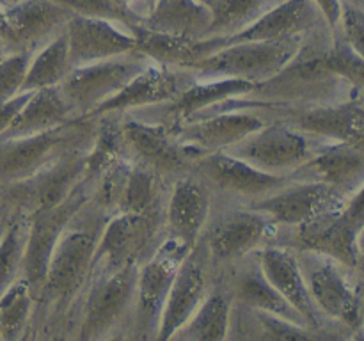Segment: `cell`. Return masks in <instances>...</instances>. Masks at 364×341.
Segmentation results:
<instances>
[{
  "label": "cell",
  "instance_id": "6da1fadb",
  "mask_svg": "<svg viewBox=\"0 0 364 341\" xmlns=\"http://www.w3.org/2000/svg\"><path fill=\"white\" fill-rule=\"evenodd\" d=\"M107 219L109 217L87 199L68 222L36 298L32 327L38 325L50 334L53 330H75L82 297L91 281L96 245Z\"/></svg>",
  "mask_w": 364,
  "mask_h": 341
},
{
  "label": "cell",
  "instance_id": "7a4b0ae2",
  "mask_svg": "<svg viewBox=\"0 0 364 341\" xmlns=\"http://www.w3.org/2000/svg\"><path fill=\"white\" fill-rule=\"evenodd\" d=\"M139 265L130 263L107 274H95L82 297L73 336L77 340L128 337L134 316Z\"/></svg>",
  "mask_w": 364,
  "mask_h": 341
},
{
  "label": "cell",
  "instance_id": "3957f363",
  "mask_svg": "<svg viewBox=\"0 0 364 341\" xmlns=\"http://www.w3.org/2000/svg\"><path fill=\"white\" fill-rule=\"evenodd\" d=\"M215 197V195H213ZM279 226L251 205L217 199L201 238L215 269H226L274 244Z\"/></svg>",
  "mask_w": 364,
  "mask_h": 341
},
{
  "label": "cell",
  "instance_id": "277c9868",
  "mask_svg": "<svg viewBox=\"0 0 364 341\" xmlns=\"http://www.w3.org/2000/svg\"><path fill=\"white\" fill-rule=\"evenodd\" d=\"M98 130V119H71L53 130L31 137L0 141V188L34 176L60 155L91 148Z\"/></svg>",
  "mask_w": 364,
  "mask_h": 341
},
{
  "label": "cell",
  "instance_id": "5b68a950",
  "mask_svg": "<svg viewBox=\"0 0 364 341\" xmlns=\"http://www.w3.org/2000/svg\"><path fill=\"white\" fill-rule=\"evenodd\" d=\"M364 227V183L350 194L338 212L283 229L274 244L287 245L295 251H313L336 259L348 270H358V240Z\"/></svg>",
  "mask_w": 364,
  "mask_h": 341
},
{
  "label": "cell",
  "instance_id": "8992f818",
  "mask_svg": "<svg viewBox=\"0 0 364 341\" xmlns=\"http://www.w3.org/2000/svg\"><path fill=\"white\" fill-rule=\"evenodd\" d=\"M167 237L166 208L146 213L119 212L109 217L92 258V274H107L124 265H142Z\"/></svg>",
  "mask_w": 364,
  "mask_h": 341
},
{
  "label": "cell",
  "instance_id": "52a82bcc",
  "mask_svg": "<svg viewBox=\"0 0 364 341\" xmlns=\"http://www.w3.org/2000/svg\"><path fill=\"white\" fill-rule=\"evenodd\" d=\"M304 36L270 41L228 43L213 55L187 67L196 78H238L252 84L279 73L301 48Z\"/></svg>",
  "mask_w": 364,
  "mask_h": 341
},
{
  "label": "cell",
  "instance_id": "ba28073f",
  "mask_svg": "<svg viewBox=\"0 0 364 341\" xmlns=\"http://www.w3.org/2000/svg\"><path fill=\"white\" fill-rule=\"evenodd\" d=\"M151 60L134 50L124 55L75 66L57 85L71 119H87L103 102L112 98Z\"/></svg>",
  "mask_w": 364,
  "mask_h": 341
},
{
  "label": "cell",
  "instance_id": "9c48e42d",
  "mask_svg": "<svg viewBox=\"0 0 364 341\" xmlns=\"http://www.w3.org/2000/svg\"><path fill=\"white\" fill-rule=\"evenodd\" d=\"M322 139L290 126L279 119H269L258 130L230 146L228 151L237 158L277 176H290L316 151Z\"/></svg>",
  "mask_w": 364,
  "mask_h": 341
},
{
  "label": "cell",
  "instance_id": "30bf717a",
  "mask_svg": "<svg viewBox=\"0 0 364 341\" xmlns=\"http://www.w3.org/2000/svg\"><path fill=\"white\" fill-rule=\"evenodd\" d=\"M267 121L269 119L258 110L242 105L237 96L188 117L171 130L187 151L194 158H199L206 153L224 151L237 144Z\"/></svg>",
  "mask_w": 364,
  "mask_h": 341
},
{
  "label": "cell",
  "instance_id": "8fae6325",
  "mask_svg": "<svg viewBox=\"0 0 364 341\" xmlns=\"http://www.w3.org/2000/svg\"><path fill=\"white\" fill-rule=\"evenodd\" d=\"M187 251L188 249H185L176 238L167 234L159 249L142 265H139L134 316L128 337L156 340L167 295Z\"/></svg>",
  "mask_w": 364,
  "mask_h": 341
},
{
  "label": "cell",
  "instance_id": "7c38bea8",
  "mask_svg": "<svg viewBox=\"0 0 364 341\" xmlns=\"http://www.w3.org/2000/svg\"><path fill=\"white\" fill-rule=\"evenodd\" d=\"M119 124L124 149L132 162L151 169L169 187L176 178L192 173L196 158L167 124L128 114L119 116Z\"/></svg>",
  "mask_w": 364,
  "mask_h": 341
},
{
  "label": "cell",
  "instance_id": "4fadbf2b",
  "mask_svg": "<svg viewBox=\"0 0 364 341\" xmlns=\"http://www.w3.org/2000/svg\"><path fill=\"white\" fill-rule=\"evenodd\" d=\"M87 199L89 192L80 181L70 192V195L60 202L38 208L28 213L27 244H25L21 277L31 286L34 298H38L43 283H45L50 258H52V252L59 242L60 234Z\"/></svg>",
  "mask_w": 364,
  "mask_h": 341
},
{
  "label": "cell",
  "instance_id": "5bb4252c",
  "mask_svg": "<svg viewBox=\"0 0 364 341\" xmlns=\"http://www.w3.org/2000/svg\"><path fill=\"white\" fill-rule=\"evenodd\" d=\"M295 254L318 311L326 318L358 329L363 322L361 298L343 272L347 266L313 251H295Z\"/></svg>",
  "mask_w": 364,
  "mask_h": 341
},
{
  "label": "cell",
  "instance_id": "9a60e30c",
  "mask_svg": "<svg viewBox=\"0 0 364 341\" xmlns=\"http://www.w3.org/2000/svg\"><path fill=\"white\" fill-rule=\"evenodd\" d=\"M192 173L208 183L217 199L252 205L258 199L279 190L290 181V176H277L256 169L245 160L228 151L206 153L196 158Z\"/></svg>",
  "mask_w": 364,
  "mask_h": 341
},
{
  "label": "cell",
  "instance_id": "2e32d148",
  "mask_svg": "<svg viewBox=\"0 0 364 341\" xmlns=\"http://www.w3.org/2000/svg\"><path fill=\"white\" fill-rule=\"evenodd\" d=\"M267 119H279L327 142L364 148V103L350 98L311 107H267Z\"/></svg>",
  "mask_w": 364,
  "mask_h": 341
},
{
  "label": "cell",
  "instance_id": "e0dca14e",
  "mask_svg": "<svg viewBox=\"0 0 364 341\" xmlns=\"http://www.w3.org/2000/svg\"><path fill=\"white\" fill-rule=\"evenodd\" d=\"M215 272L217 270L210 258L208 249H206L203 238H199L198 244L188 249L178 266L173 286H171L166 305H164L156 340H173L176 330L185 325V322L191 318L192 313L206 297L213 279H215Z\"/></svg>",
  "mask_w": 364,
  "mask_h": 341
},
{
  "label": "cell",
  "instance_id": "ac0fdd59",
  "mask_svg": "<svg viewBox=\"0 0 364 341\" xmlns=\"http://www.w3.org/2000/svg\"><path fill=\"white\" fill-rule=\"evenodd\" d=\"M87 151L89 148L64 153L34 176L0 188V199L13 210L25 213L57 205L82 181Z\"/></svg>",
  "mask_w": 364,
  "mask_h": 341
},
{
  "label": "cell",
  "instance_id": "d6986e66",
  "mask_svg": "<svg viewBox=\"0 0 364 341\" xmlns=\"http://www.w3.org/2000/svg\"><path fill=\"white\" fill-rule=\"evenodd\" d=\"M347 197L329 185L290 180L279 190L258 199L251 206L267 213L279 227L290 229L338 212Z\"/></svg>",
  "mask_w": 364,
  "mask_h": 341
},
{
  "label": "cell",
  "instance_id": "ffe728a7",
  "mask_svg": "<svg viewBox=\"0 0 364 341\" xmlns=\"http://www.w3.org/2000/svg\"><path fill=\"white\" fill-rule=\"evenodd\" d=\"M196 80V75L187 67L167 66L151 60L117 94L103 102L87 119H96L109 114L121 116L139 109L171 103Z\"/></svg>",
  "mask_w": 364,
  "mask_h": 341
},
{
  "label": "cell",
  "instance_id": "44dd1931",
  "mask_svg": "<svg viewBox=\"0 0 364 341\" xmlns=\"http://www.w3.org/2000/svg\"><path fill=\"white\" fill-rule=\"evenodd\" d=\"M213 201L212 188L196 173L176 178L167 192V234L176 238L185 249L194 247L208 224Z\"/></svg>",
  "mask_w": 364,
  "mask_h": 341
},
{
  "label": "cell",
  "instance_id": "7402d4cb",
  "mask_svg": "<svg viewBox=\"0 0 364 341\" xmlns=\"http://www.w3.org/2000/svg\"><path fill=\"white\" fill-rule=\"evenodd\" d=\"M71 67L112 59L135 50V38L123 23L75 13L66 25Z\"/></svg>",
  "mask_w": 364,
  "mask_h": 341
},
{
  "label": "cell",
  "instance_id": "603a6c76",
  "mask_svg": "<svg viewBox=\"0 0 364 341\" xmlns=\"http://www.w3.org/2000/svg\"><path fill=\"white\" fill-rule=\"evenodd\" d=\"M13 50L36 52L66 28L75 11L60 0H4Z\"/></svg>",
  "mask_w": 364,
  "mask_h": 341
},
{
  "label": "cell",
  "instance_id": "cb8c5ba5",
  "mask_svg": "<svg viewBox=\"0 0 364 341\" xmlns=\"http://www.w3.org/2000/svg\"><path fill=\"white\" fill-rule=\"evenodd\" d=\"M258 259L267 279L287 298L288 304L297 309L299 315L311 329L322 332L326 329L327 318L318 311L309 293L308 283L294 249L281 244H267L258 251Z\"/></svg>",
  "mask_w": 364,
  "mask_h": 341
},
{
  "label": "cell",
  "instance_id": "d4e9b609",
  "mask_svg": "<svg viewBox=\"0 0 364 341\" xmlns=\"http://www.w3.org/2000/svg\"><path fill=\"white\" fill-rule=\"evenodd\" d=\"M295 181H316L350 195L364 183V148L347 142H322L316 151L290 174Z\"/></svg>",
  "mask_w": 364,
  "mask_h": 341
},
{
  "label": "cell",
  "instance_id": "484cf974",
  "mask_svg": "<svg viewBox=\"0 0 364 341\" xmlns=\"http://www.w3.org/2000/svg\"><path fill=\"white\" fill-rule=\"evenodd\" d=\"M217 270L223 272L235 302H240V304L249 305L252 309L274 313V315H279L283 318L308 325L304 318L297 313V309L291 308L287 298L267 279L265 272L259 265L258 252H252L247 258L240 259V261L233 263L226 269Z\"/></svg>",
  "mask_w": 364,
  "mask_h": 341
},
{
  "label": "cell",
  "instance_id": "4316f807",
  "mask_svg": "<svg viewBox=\"0 0 364 341\" xmlns=\"http://www.w3.org/2000/svg\"><path fill=\"white\" fill-rule=\"evenodd\" d=\"M135 38V50L149 60L176 67H191L199 60L213 55L228 45V38H187V36L166 34V32L149 31L142 23L127 25Z\"/></svg>",
  "mask_w": 364,
  "mask_h": 341
},
{
  "label": "cell",
  "instance_id": "83f0119b",
  "mask_svg": "<svg viewBox=\"0 0 364 341\" xmlns=\"http://www.w3.org/2000/svg\"><path fill=\"white\" fill-rule=\"evenodd\" d=\"M322 23H326V18L315 0H284L267 9L255 23L228 39V43L270 41L306 36Z\"/></svg>",
  "mask_w": 364,
  "mask_h": 341
},
{
  "label": "cell",
  "instance_id": "f1b7e54d",
  "mask_svg": "<svg viewBox=\"0 0 364 341\" xmlns=\"http://www.w3.org/2000/svg\"><path fill=\"white\" fill-rule=\"evenodd\" d=\"M217 270V269H215ZM231 305L233 295L224 279L223 272L217 270L212 288L198 305L191 318L181 329L176 330L173 340L183 341H220L228 340L230 330Z\"/></svg>",
  "mask_w": 364,
  "mask_h": 341
},
{
  "label": "cell",
  "instance_id": "f546056e",
  "mask_svg": "<svg viewBox=\"0 0 364 341\" xmlns=\"http://www.w3.org/2000/svg\"><path fill=\"white\" fill-rule=\"evenodd\" d=\"M71 121L70 109L57 87H45L32 91L27 102L16 114L9 126L0 135L2 139L31 137L43 134Z\"/></svg>",
  "mask_w": 364,
  "mask_h": 341
},
{
  "label": "cell",
  "instance_id": "4dcf8cb0",
  "mask_svg": "<svg viewBox=\"0 0 364 341\" xmlns=\"http://www.w3.org/2000/svg\"><path fill=\"white\" fill-rule=\"evenodd\" d=\"M212 23V9L199 0H156L142 25L166 34L205 38Z\"/></svg>",
  "mask_w": 364,
  "mask_h": 341
},
{
  "label": "cell",
  "instance_id": "1f68e13d",
  "mask_svg": "<svg viewBox=\"0 0 364 341\" xmlns=\"http://www.w3.org/2000/svg\"><path fill=\"white\" fill-rule=\"evenodd\" d=\"M71 70L66 28L36 50L28 63L21 92H32L45 87H57Z\"/></svg>",
  "mask_w": 364,
  "mask_h": 341
},
{
  "label": "cell",
  "instance_id": "d6a6232c",
  "mask_svg": "<svg viewBox=\"0 0 364 341\" xmlns=\"http://www.w3.org/2000/svg\"><path fill=\"white\" fill-rule=\"evenodd\" d=\"M167 192H169V185L159 174L141 163L132 162V170L119 212L146 213L166 208Z\"/></svg>",
  "mask_w": 364,
  "mask_h": 341
},
{
  "label": "cell",
  "instance_id": "836d02e7",
  "mask_svg": "<svg viewBox=\"0 0 364 341\" xmlns=\"http://www.w3.org/2000/svg\"><path fill=\"white\" fill-rule=\"evenodd\" d=\"M36 298L23 277L0 297V340L14 341L27 336L32 327Z\"/></svg>",
  "mask_w": 364,
  "mask_h": 341
},
{
  "label": "cell",
  "instance_id": "e575fe53",
  "mask_svg": "<svg viewBox=\"0 0 364 341\" xmlns=\"http://www.w3.org/2000/svg\"><path fill=\"white\" fill-rule=\"evenodd\" d=\"M270 7V0H217L212 7V23L205 38H233L235 34L255 23Z\"/></svg>",
  "mask_w": 364,
  "mask_h": 341
},
{
  "label": "cell",
  "instance_id": "d590c367",
  "mask_svg": "<svg viewBox=\"0 0 364 341\" xmlns=\"http://www.w3.org/2000/svg\"><path fill=\"white\" fill-rule=\"evenodd\" d=\"M27 229L28 213L14 210L13 219L0 238V297L21 277Z\"/></svg>",
  "mask_w": 364,
  "mask_h": 341
},
{
  "label": "cell",
  "instance_id": "8d00e7d4",
  "mask_svg": "<svg viewBox=\"0 0 364 341\" xmlns=\"http://www.w3.org/2000/svg\"><path fill=\"white\" fill-rule=\"evenodd\" d=\"M130 170L132 160L121 158L107 167L103 173H100L87 187L89 201L107 217H112L119 212Z\"/></svg>",
  "mask_w": 364,
  "mask_h": 341
},
{
  "label": "cell",
  "instance_id": "74e56055",
  "mask_svg": "<svg viewBox=\"0 0 364 341\" xmlns=\"http://www.w3.org/2000/svg\"><path fill=\"white\" fill-rule=\"evenodd\" d=\"M329 67L354 91H364V59L352 50L341 32L333 28V43L327 53Z\"/></svg>",
  "mask_w": 364,
  "mask_h": 341
},
{
  "label": "cell",
  "instance_id": "f35d334b",
  "mask_svg": "<svg viewBox=\"0 0 364 341\" xmlns=\"http://www.w3.org/2000/svg\"><path fill=\"white\" fill-rule=\"evenodd\" d=\"M32 53L28 50H11L0 59V105L21 92Z\"/></svg>",
  "mask_w": 364,
  "mask_h": 341
},
{
  "label": "cell",
  "instance_id": "ab89813d",
  "mask_svg": "<svg viewBox=\"0 0 364 341\" xmlns=\"http://www.w3.org/2000/svg\"><path fill=\"white\" fill-rule=\"evenodd\" d=\"M334 28L341 32L345 41L352 46V50L364 59V11L352 6V4L343 2L340 23Z\"/></svg>",
  "mask_w": 364,
  "mask_h": 341
},
{
  "label": "cell",
  "instance_id": "60d3db41",
  "mask_svg": "<svg viewBox=\"0 0 364 341\" xmlns=\"http://www.w3.org/2000/svg\"><path fill=\"white\" fill-rule=\"evenodd\" d=\"M28 96H31V92H20V94L14 96L13 99H9L7 103L0 105V135H2L4 130L9 126L11 121L16 117V114L20 112V109L23 107V103L27 102Z\"/></svg>",
  "mask_w": 364,
  "mask_h": 341
},
{
  "label": "cell",
  "instance_id": "b9f144b4",
  "mask_svg": "<svg viewBox=\"0 0 364 341\" xmlns=\"http://www.w3.org/2000/svg\"><path fill=\"white\" fill-rule=\"evenodd\" d=\"M114 2H116L121 9L127 11L132 18H135L139 23H142V20L148 16L156 0H114Z\"/></svg>",
  "mask_w": 364,
  "mask_h": 341
},
{
  "label": "cell",
  "instance_id": "7bdbcfd3",
  "mask_svg": "<svg viewBox=\"0 0 364 341\" xmlns=\"http://www.w3.org/2000/svg\"><path fill=\"white\" fill-rule=\"evenodd\" d=\"M318 6L320 13L323 14L326 21L329 23L331 28L338 27L341 18V7H343V0H315Z\"/></svg>",
  "mask_w": 364,
  "mask_h": 341
},
{
  "label": "cell",
  "instance_id": "ee69618b",
  "mask_svg": "<svg viewBox=\"0 0 364 341\" xmlns=\"http://www.w3.org/2000/svg\"><path fill=\"white\" fill-rule=\"evenodd\" d=\"M0 38L4 41H7L11 45L13 43V32H11L9 21H7L6 16V9H4V0H0ZM13 48V46H11Z\"/></svg>",
  "mask_w": 364,
  "mask_h": 341
},
{
  "label": "cell",
  "instance_id": "f6af8a7d",
  "mask_svg": "<svg viewBox=\"0 0 364 341\" xmlns=\"http://www.w3.org/2000/svg\"><path fill=\"white\" fill-rule=\"evenodd\" d=\"M13 215H14V210L11 208V206H7L6 202L0 199V238H2L4 233H6L7 226H9Z\"/></svg>",
  "mask_w": 364,
  "mask_h": 341
},
{
  "label": "cell",
  "instance_id": "bcb514c9",
  "mask_svg": "<svg viewBox=\"0 0 364 341\" xmlns=\"http://www.w3.org/2000/svg\"><path fill=\"white\" fill-rule=\"evenodd\" d=\"M358 252H359V269L364 270V227L361 231V234H359V240H358Z\"/></svg>",
  "mask_w": 364,
  "mask_h": 341
},
{
  "label": "cell",
  "instance_id": "7dc6e473",
  "mask_svg": "<svg viewBox=\"0 0 364 341\" xmlns=\"http://www.w3.org/2000/svg\"><path fill=\"white\" fill-rule=\"evenodd\" d=\"M11 50H13V48H11V45H9V43H7V41H4V39L0 38V59H2V57L6 55V53H9Z\"/></svg>",
  "mask_w": 364,
  "mask_h": 341
},
{
  "label": "cell",
  "instance_id": "c3c4849f",
  "mask_svg": "<svg viewBox=\"0 0 364 341\" xmlns=\"http://www.w3.org/2000/svg\"><path fill=\"white\" fill-rule=\"evenodd\" d=\"M343 2L352 4V6L359 7V9H363V11H364V0H343Z\"/></svg>",
  "mask_w": 364,
  "mask_h": 341
},
{
  "label": "cell",
  "instance_id": "681fc988",
  "mask_svg": "<svg viewBox=\"0 0 364 341\" xmlns=\"http://www.w3.org/2000/svg\"><path fill=\"white\" fill-rule=\"evenodd\" d=\"M199 2H201V4H205V6H208L210 9H212V7L215 6V2H217V0H199Z\"/></svg>",
  "mask_w": 364,
  "mask_h": 341
},
{
  "label": "cell",
  "instance_id": "f907efd6",
  "mask_svg": "<svg viewBox=\"0 0 364 341\" xmlns=\"http://www.w3.org/2000/svg\"><path fill=\"white\" fill-rule=\"evenodd\" d=\"M270 2H272V6H276V4H281V2H284V0H270Z\"/></svg>",
  "mask_w": 364,
  "mask_h": 341
}]
</instances>
